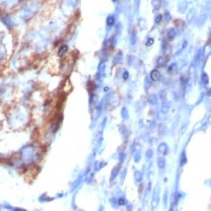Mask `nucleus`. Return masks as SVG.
I'll return each mask as SVG.
<instances>
[{
	"label": "nucleus",
	"instance_id": "obj_2",
	"mask_svg": "<svg viewBox=\"0 0 211 211\" xmlns=\"http://www.w3.org/2000/svg\"><path fill=\"white\" fill-rule=\"evenodd\" d=\"M113 23H115V18H113L112 16H110V17L108 18V24H109V25H112Z\"/></svg>",
	"mask_w": 211,
	"mask_h": 211
},
{
	"label": "nucleus",
	"instance_id": "obj_3",
	"mask_svg": "<svg viewBox=\"0 0 211 211\" xmlns=\"http://www.w3.org/2000/svg\"><path fill=\"white\" fill-rule=\"evenodd\" d=\"M152 42H153V41H152V39H149V42H147V45H152Z\"/></svg>",
	"mask_w": 211,
	"mask_h": 211
},
{
	"label": "nucleus",
	"instance_id": "obj_1",
	"mask_svg": "<svg viewBox=\"0 0 211 211\" xmlns=\"http://www.w3.org/2000/svg\"><path fill=\"white\" fill-rule=\"evenodd\" d=\"M159 79V72L158 71H153L152 72V80H158Z\"/></svg>",
	"mask_w": 211,
	"mask_h": 211
}]
</instances>
